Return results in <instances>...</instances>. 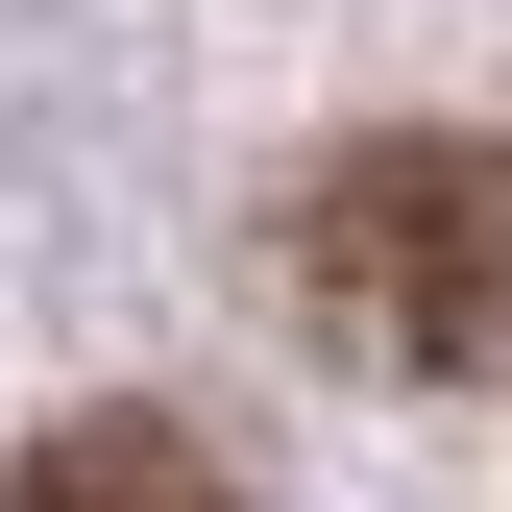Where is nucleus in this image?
<instances>
[{
	"mask_svg": "<svg viewBox=\"0 0 512 512\" xmlns=\"http://www.w3.org/2000/svg\"><path fill=\"white\" fill-rule=\"evenodd\" d=\"M269 269L317 317V366L366 391H512V147L488 122H366L293 171Z\"/></svg>",
	"mask_w": 512,
	"mask_h": 512,
	"instance_id": "1",
	"label": "nucleus"
},
{
	"mask_svg": "<svg viewBox=\"0 0 512 512\" xmlns=\"http://www.w3.org/2000/svg\"><path fill=\"white\" fill-rule=\"evenodd\" d=\"M0 512H244V464H220L196 415L98 391V415H49V439H25V488H0Z\"/></svg>",
	"mask_w": 512,
	"mask_h": 512,
	"instance_id": "2",
	"label": "nucleus"
}]
</instances>
